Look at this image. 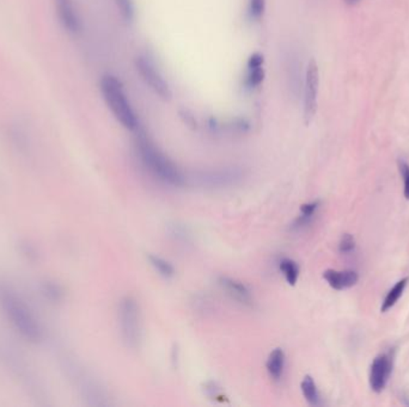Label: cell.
<instances>
[{
	"instance_id": "1",
	"label": "cell",
	"mask_w": 409,
	"mask_h": 407,
	"mask_svg": "<svg viewBox=\"0 0 409 407\" xmlns=\"http://www.w3.org/2000/svg\"><path fill=\"white\" fill-rule=\"evenodd\" d=\"M0 311L24 340L38 344L45 338L43 325L8 282L0 278Z\"/></svg>"
},
{
	"instance_id": "2",
	"label": "cell",
	"mask_w": 409,
	"mask_h": 407,
	"mask_svg": "<svg viewBox=\"0 0 409 407\" xmlns=\"http://www.w3.org/2000/svg\"><path fill=\"white\" fill-rule=\"evenodd\" d=\"M135 151L144 168L158 180L172 185L182 187L186 183L180 168L158 149L144 133H138L135 140Z\"/></svg>"
},
{
	"instance_id": "3",
	"label": "cell",
	"mask_w": 409,
	"mask_h": 407,
	"mask_svg": "<svg viewBox=\"0 0 409 407\" xmlns=\"http://www.w3.org/2000/svg\"><path fill=\"white\" fill-rule=\"evenodd\" d=\"M100 91L104 103L120 125L130 132H137L139 120L130 103L121 80L114 74L107 73L101 76Z\"/></svg>"
},
{
	"instance_id": "4",
	"label": "cell",
	"mask_w": 409,
	"mask_h": 407,
	"mask_svg": "<svg viewBox=\"0 0 409 407\" xmlns=\"http://www.w3.org/2000/svg\"><path fill=\"white\" fill-rule=\"evenodd\" d=\"M119 323L121 337L126 347L135 349L142 339L140 309L133 297H125L120 301Z\"/></svg>"
},
{
	"instance_id": "5",
	"label": "cell",
	"mask_w": 409,
	"mask_h": 407,
	"mask_svg": "<svg viewBox=\"0 0 409 407\" xmlns=\"http://www.w3.org/2000/svg\"><path fill=\"white\" fill-rule=\"evenodd\" d=\"M134 66L146 86L162 101L168 102L172 97V88L151 57L140 54L135 57Z\"/></svg>"
},
{
	"instance_id": "6",
	"label": "cell",
	"mask_w": 409,
	"mask_h": 407,
	"mask_svg": "<svg viewBox=\"0 0 409 407\" xmlns=\"http://www.w3.org/2000/svg\"><path fill=\"white\" fill-rule=\"evenodd\" d=\"M245 178V171L241 168H214L207 171L198 172L193 176V180L196 185L203 189L218 190L236 187Z\"/></svg>"
},
{
	"instance_id": "7",
	"label": "cell",
	"mask_w": 409,
	"mask_h": 407,
	"mask_svg": "<svg viewBox=\"0 0 409 407\" xmlns=\"http://www.w3.org/2000/svg\"><path fill=\"white\" fill-rule=\"evenodd\" d=\"M0 361L4 363L5 367L10 370V373L16 379H18L19 382L23 384L26 389H30V392L36 393V396L43 394V387L35 377L34 372L29 369L27 363L15 352H12L10 348H0Z\"/></svg>"
},
{
	"instance_id": "8",
	"label": "cell",
	"mask_w": 409,
	"mask_h": 407,
	"mask_svg": "<svg viewBox=\"0 0 409 407\" xmlns=\"http://www.w3.org/2000/svg\"><path fill=\"white\" fill-rule=\"evenodd\" d=\"M318 88H320V72L318 62L311 59L306 66L303 90V114L306 123L314 118L318 110Z\"/></svg>"
},
{
	"instance_id": "9",
	"label": "cell",
	"mask_w": 409,
	"mask_h": 407,
	"mask_svg": "<svg viewBox=\"0 0 409 407\" xmlns=\"http://www.w3.org/2000/svg\"><path fill=\"white\" fill-rule=\"evenodd\" d=\"M59 23L67 34H79L82 31V18L74 0H53Z\"/></svg>"
},
{
	"instance_id": "10",
	"label": "cell",
	"mask_w": 409,
	"mask_h": 407,
	"mask_svg": "<svg viewBox=\"0 0 409 407\" xmlns=\"http://www.w3.org/2000/svg\"><path fill=\"white\" fill-rule=\"evenodd\" d=\"M393 369V361L389 355H379L374 360L370 370V387L372 391L379 393L386 389Z\"/></svg>"
},
{
	"instance_id": "11",
	"label": "cell",
	"mask_w": 409,
	"mask_h": 407,
	"mask_svg": "<svg viewBox=\"0 0 409 407\" xmlns=\"http://www.w3.org/2000/svg\"><path fill=\"white\" fill-rule=\"evenodd\" d=\"M245 86L248 90L260 88L264 83L266 71H264V57L261 53H252L247 61L245 67Z\"/></svg>"
},
{
	"instance_id": "12",
	"label": "cell",
	"mask_w": 409,
	"mask_h": 407,
	"mask_svg": "<svg viewBox=\"0 0 409 407\" xmlns=\"http://www.w3.org/2000/svg\"><path fill=\"white\" fill-rule=\"evenodd\" d=\"M219 285L233 300L237 301L240 304H245V306H250L252 304L250 290L241 282L236 281L233 278L226 277V276H222V277H219Z\"/></svg>"
},
{
	"instance_id": "13",
	"label": "cell",
	"mask_w": 409,
	"mask_h": 407,
	"mask_svg": "<svg viewBox=\"0 0 409 407\" xmlns=\"http://www.w3.org/2000/svg\"><path fill=\"white\" fill-rule=\"evenodd\" d=\"M323 277L328 282L329 286L337 290H347L358 282V274L352 270H327Z\"/></svg>"
},
{
	"instance_id": "14",
	"label": "cell",
	"mask_w": 409,
	"mask_h": 407,
	"mask_svg": "<svg viewBox=\"0 0 409 407\" xmlns=\"http://www.w3.org/2000/svg\"><path fill=\"white\" fill-rule=\"evenodd\" d=\"M266 368H267L268 375L271 380L276 381V382L281 380L284 369H285V352H284L283 349H276V350L271 351L268 356Z\"/></svg>"
},
{
	"instance_id": "15",
	"label": "cell",
	"mask_w": 409,
	"mask_h": 407,
	"mask_svg": "<svg viewBox=\"0 0 409 407\" xmlns=\"http://www.w3.org/2000/svg\"><path fill=\"white\" fill-rule=\"evenodd\" d=\"M280 271L290 286H295L299 277L298 264L292 259L284 258L279 263Z\"/></svg>"
},
{
	"instance_id": "16",
	"label": "cell",
	"mask_w": 409,
	"mask_h": 407,
	"mask_svg": "<svg viewBox=\"0 0 409 407\" xmlns=\"http://www.w3.org/2000/svg\"><path fill=\"white\" fill-rule=\"evenodd\" d=\"M301 389H302L303 396L306 398V401L313 406H318L320 403V396H318V387H316L313 377H304V380L301 384Z\"/></svg>"
},
{
	"instance_id": "17",
	"label": "cell",
	"mask_w": 409,
	"mask_h": 407,
	"mask_svg": "<svg viewBox=\"0 0 409 407\" xmlns=\"http://www.w3.org/2000/svg\"><path fill=\"white\" fill-rule=\"evenodd\" d=\"M150 264L152 265L153 269L157 271L158 274L165 278H172L175 276V269L172 264L165 260V259L158 257V256H149Z\"/></svg>"
},
{
	"instance_id": "18",
	"label": "cell",
	"mask_w": 409,
	"mask_h": 407,
	"mask_svg": "<svg viewBox=\"0 0 409 407\" xmlns=\"http://www.w3.org/2000/svg\"><path fill=\"white\" fill-rule=\"evenodd\" d=\"M407 282H408V278H403L401 281H398L395 285L394 288L388 293L386 300L383 302L382 312H386L388 309H391L398 302V299L403 293V290H405V286H407Z\"/></svg>"
},
{
	"instance_id": "19",
	"label": "cell",
	"mask_w": 409,
	"mask_h": 407,
	"mask_svg": "<svg viewBox=\"0 0 409 407\" xmlns=\"http://www.w3.org/2000/svg\"><path fill=\"white\" fill-rule=\"evenodd\" d=\"M41 292H43V297H46L47 300L50 302H60L64 297V290L62 287L57 286V283L50 281H45L41 287Z\"/></svg>"
},
{
	"instance_id": "20",
	"label": "cell",
	"mask_w": 409,
	"mask_h": 407,
	"mask_svg": "<svg viewBox=\"0 0 409 407\" xmlns=\"http://www.w3.org/2000/svg\"><path fill=\"white\" fill-rule=\"evenodd\" d=\"M318 208V202H311V203H306L301 207V217L296 221V229H302L304 226L309 224L310 220L314 217L316 210Z\"/></svg>"
},
{
	"instance_id": "21",
	"label": "cell",
	"mask_w": 409,
	"mask_h": 407,
	"mask_svg": "<svg viewBox=\"0 0 409 407\" xmlns=\"http://www.w3.org/2000/svg\"><path fill=\"white\" fill-rule=\"evenodd\" d=\"M116 8L123 21L132 22L135 18V5L134 0H114Z\"/></svg>"
},
{
	"instance_id": "22",
	"label": "cell",
	"mask_w": 409,
	"mask_h": 407,
	"mask_svg": "<svg viewBox=\"0 0 409 407\" xmlns=\"http://www.w3.org/2000/svg\"><path fill=\"white\" fill-rule=\"evenodd\" d=\"M266 0H248V16L252 21H260L266 12Z\"/></svg>"
},
{
	"instance_id": "23",
	"label": "cell",
	"mask_w": 409,
	"mask_h": 407,
	"mask_svg": "<svg viewBox=\"0 0 409 407\" xmlns=\"http://www.w3.org/2000/svg\"><path fill=\"white\" fill-rule=\"evenodd\" d=\"M400 171L405 182V196L409 200V165L405 161H400Z\"/></svg>"
},
{
	"instance_id": "24",
	"label": "cell",
	"mask_w": 409,
	"mask_h": 407,
	"mask_svg": "<svg viewBox=\"0 0 409 407\" xmlns=\"http://www.w3.org/2000/svg\"><path fill=\"white\" fill-rule=\"evenodd\" d=\"M353 248H354V240L349 234H346L341 240L340 251L346 253V252L352 251Z\"/></svg>"
}]
</instances>
